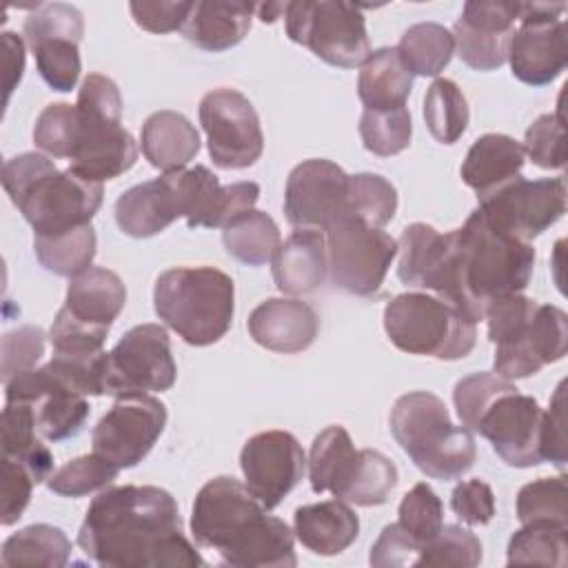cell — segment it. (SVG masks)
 <instances>
[{
    "label": "cell",
    "mask_w": 568,
    "mask_h": 568,
    "mask_svg": "<svg viewBox=\"0 0 568 568\" xmlns=\"http://www.w3.org/2000/svg\"><path fill=\"white\" fill-rule=\"evenodd\" d=\"M82 552L106 568L204 566L182 532L173 495L160 486L102 488L78 530Z\"/></svg>",
    "instance_id": "cell-1"
},
{
    "label": "cell",
    "mask_w": 568,
    "mask_h": 568,
    "mask_svg": "<svg viewBox=\"0 0 568 568\" xmlns=\"http://www.w3.org/2000/svg\"><path fill=\"white\" fill-rule=\"evenodd\" d=\"M532 268L530 242L497 231L475 209L459 229L446 233V255L433 293L477 324L490 302L521 293Z\"/></svg>",
    "instance_id": "cell-2"
},
{
    "label": "cell",
    "mask_w": 568,
    "mask_h": 568,
    "mask_svg": "<svg viewBox=\"0 0 568 568\" xmlns=\"http://www.w3.org/2000/svg\"><path fill=\"white\" fill-rule=\"evenodd\" d=\"M191 532L197 546L237 568H293V532L286 521L266 515L246 484L220 475L209 479L193 501Z\"/></svg>",
    "instance_id": "cell-3"
},
{
    "label": "cell",
    "mask_w": 568,
    "mask_h": 568,
    "mask_svg": "<svg viewBox=\"0 0 568 568\" xmlns=\"http://www.w3.org/2000/svg\"><path fill=\"white\" fill-rule=\"evenodd\" d=\"M453 402L462 424L479 433L515 468L541 464V417L537 399L495 373H473L455 384Z\"/></svg>",
    "instance_id": "cell-4"
},
{
    "label": "cell",
    "mask_w": 568,
    "mask_h": 568,
    "mask_svg": "<svg viewBox=\"0 0 568 568\" xmlns=\"http://www.w3.org/2000/svg\"><path fill=\"white\" fill-rule=\"evenodd\" d=\"M2 189L36 235H58L89 224L102 204V184L71 169L58 171L42 153H20L2 166Z\"/></svg>",
    "instance_id": "cell-5"
},
{
    "label": "cell",
    "mask_w": 568,
    "mask_h": 568,
    "mask_svg": "<svg viewBox=\"0 0 568 568\" xmlns=\"http://www.w3.org/2000/svg\"><path fill=\"white\" fill-rule=\"evenodd\" d=\"M158 317L191 346L220 342L233 322L235 284L213 266H178L153 286Z\"/></svg>",
    "instance_id": "cell-6"
},
{
    "label": "cell",
    "mask_w": 568,
    "mask_h": 568,
    "mask_svg": "<svg viewBox=\"0 0 568 568\" xmlns=\"http://www.w3.org/2000/svg\"><path fill=\"white\" fill-rule=\"evenodd\" d=\"M388 424L402 450L430 479H457L475 464L473 433L455 426L446 404L428 390L397 397Z\"/></svg>",
    "instance_id": "cell-7"
},
{
    "label": "cell",
    "mask_w": 568,
    "mask_h": 568,
    "mask_svg": "<svg viewBox=\"0 0 568 568\" xmlns=\"http://www.w3.org/2000/svg\"><path fill=\"white\" fill-rule=\"evenodd\" d=\"M75 109L80 133L69 169L98 184L126 173L138 160V144L122 126L118 84L102 73H89L78 89Z\"/></svg>",
    "instance_id": "cell-8"
},
{
    "label": "cell",
    "mask_w": 568,
    "mask_h": 568,
    "mask_svg": "<svg viewBox=\"0 0 568 568\" xmlns=\"http://www.w3.org/2000/svg\"><path fill=\"white\" fill-rule=\"evenodd\" d=\"M388 339L408 355L462 359L477 342V326L448 302L428 293L395 295L384 308Z\"/></svg>",
    "instance_id": "cell-9"
},
{
    "label": "cell",
    "mask_w": 568,
    "mask_h": 568,
    "mask_svg": "<svg viewBox=\"0 0 568 568\" xmlns=\"http://www.w3.org/2000/svg\"><path fill=\"white\" fill-rule=\"evenodd\" d=\"M291 42L311 49L320 60L342 69L362 67L371 55L366 18L353 2L293 0L284 9Z\"/></svg>",
    "instance_id": "cell-10"
},
{
    "label": "cell",
    "mask_w": 568,
    "mask_h": 568,
    "mask_svg": "<svg viewBox=\"0 0 568 568\" xmlns=\"http://www.w3.org/2000/svg\"><path fill=\"white\" fill-rule=\"evenodd\" d=\"M324 231L331 284L357 297L379 293L397 255V240L348 211L335 217Z\"/></svg>",
    "instance_id": "cell-11"
},
{
    "label": "cell",
    "mask_w": 568,
    "mask_h": 568,
    "mask_svg": "<svg viewBox=\"0 0 568 568\" xmlns=\"http://www.w3.org/2000/svg\"><path fill=\"white\" fill-rule=\"evenodd\" d=\"M564 2H517L519 27L510 36L513 75L530 87L552 82L568 64Z\"/></svg>",
    "instance_id": "cell-12"
},
{
    "label": "cell",
    "mask_w": 568,
    "mask_h": 568,
    "mask_svg": "<svg viewBox=\"0 0 568 568\" xmlns=\"http://www.w3.org/2000/svg\"><path fill=\"white\" fill-rule=\"evenodd\" d=\"M178 366L171 355L169 333L160 324L129 328L106 357L104 390L113 397L169 390Z\"/></svg>",
    "instance_id": "cell-13"
},
{
    "label": "cell",
    "mask_w": 568,
    "mask_h": 568,
    "mask_svg": "<svg viewBox=\"0 0 568 568\" xmlns=\"http://www.w3.org/2000/svg\"><path fill=\"white\" fill-rule=\"evenodd\" d=\"M24 38L36 55V67L42 80L60 93L75 89L82 62L80 40L84 36V18L73 4L47 2L24 20Z\"/></svg>",
    "instance_id": "cell-14"
},
{
    "label": "cell",
    "mask_w": 568,
    "mask_h": 568,
    "mask_svg": "<svg viewBox=\"0 0 568 568\" xmlns=\"http://www.w3.org/2000/svg\"><path fill=\"white\" fill-rule=\"evenodd\" d=\"M200 124L209 153L220 169H246L264 151L260 118L251 100L235 89H213L200 102Z\"/></svg>",
    "instance_id": "cell-15"
},
{
    "label": "cell",
    "mask_w": 568,
    "mask_h": 568,
    "mask_svg": "<svg viewBox=\"0 0 568 568\" xmlns=\"http://www.w3.org/2000/svg\"><path fill=\"white\" fill-rule=\"evenodd\" d=\"M477 209L497 231L530 242L566 213V182L561 175L541 180L519 175L479 197Z\"/></svg>",
    "instance_id": "cell-16"
},
{
    "label": "cell",
    "mask_w": 568,
    "mask_h": 568,
    "mask_svg": "<svg viewBox=\"0 0 568 568\" xmlns=\"http://www.w3.org/2000/svg\"><path fill=\"white\" fill-rule=\"evenodd\" d=\"M164 426L166 406L158 397L149 393L118 397L91 433L93 453H100L120 470L133 468L151 453Z\"/></svg>",
    "instance_id": "cell-17"
},
{
    "label": "cell",
    "mask_w": 568,
    "mask_h": 568,
    "mask_svg": "<svg viewBox=\"0 0 568 568\" xmlns=\"http://www.w3.org/2000/svg\"><path fill=\"white\" fill-rule=\"evenodd\" d=\"M240 468L251 495L266 510H273L304 477L306 457L291 433L264 430L242 446Z\"/></svg>",
    "instance_id": "cell-18"
},
{
    "label": "cell",
    "mask_w": 568,
    "mask_h": 568,
    "mask_svg": "<svg viewBox=\"0 0 568 568\" xmlns=\"http://www.w3.org/2000/svg\"><path fill=\"white\" fill-rule=\"evenodd\" d=\"M348 178L342 166L324 158L300 162L284 189L286 220L295 229L324 231L348 211Z\"/></svg>",
    "instance_id": "cell-19"
},
{
    "label": "cell",
    "mask_w": 568,
    "mask_h": 568,
    "mask_svg": "<svg viewBox=\"0 0 568 568\" xmlns=\"http://www.w3.org/2000/svg\"><path fill=\"white\" fill-rule=\"evenodd\" d=\"M7 402H27L33 406L38 433L49 442L75 437L87 417L89 402L58 384L47 366L29 368L4 382Z\"/></svg>",
    "instance_id": "cell-20"
},
{
    "label": "cell",
    "mask_w": 568,
    "mask_h": 568,
    "mask_svg": "<svg viewBox=\"0 0 568 568\" xmlns=\"http://www.w3.org/2000/svg\"><path fill=\"white\" fill-rule=\"evenodd\" d=\"M515 20L517 2H466L450 31L459 60L475 71L499 69L508 60Z\"/></svg>",
    "instance_id": "cell-21"
},
{
    "label": "cell",
    "mask_w": 568,
    "mask_h": 568,
    "mask_svg": "<svg viewBox=\"0 0 568 568\" xmlns=\"http://www.w3.org/2000/svg\"><path fill=\"white\" fill-rule=\"evenodd\" d=\"M537 306V300L521 293L488 304L484 320L488 322V337L495 344V375L504 379H521L541 371V364L528 348V326Z\"/></svg>",
    "instance_id": "cell-22"
},
{
    "label": "cell",
    "mask_w": 568,
    "mask_h": 568,
    "mask_svg": "<svg viewBox=\"0 0 568 568\" xmlns=\"http://www.w3.org/2000/svg\"><path fill=\"white\" fill-rule=\"evenodd\" d=\"M248 335L255 344L273 353H302L320 331L315 308L295 297H271L257 304L246 322Z\"/></svg>",
    "instance_id": "cell-23"
},
{
    "label": "cell",
    "mask_w": 568,
    "mask_h": 568,
    "mask_svg": "<svg viewBox=\"0 0 568 568\" xmlns=\"http://www.w3.org/2000/svg\"><path fill=\"white\" fill-rule=\"evenodd\" d=\"M178 217H184V211L175 173L135 184L115 202V222L131 237L158 235Z\"/></svg>",
    "instance_id": "cell-24"
},
{
    "label": "cell",
    "mask_w": 568,
    "mask_h": 568,
    "mask_svg": "<svg viewBox=\"0 0 568 568\" xmlns=\"http://www.w3.org/2000/svg\"><path fill=\"white\" fill-rule=\"evenodd\" d=\"M273 280L284 295L317 291L328 275L326 237L317 229L293 231L273 255Z\"/></svg>",
    "instance_id": "cell-25"
},
{
    "label": "cell",
    "mask_w": 568,
    "mask_h": 568,
    "mask_svg": "<svg viewBox=\"0 0 568 568\" xmlns=\"http://www.w3.org/2000/svg\"><path fill=\"white\" fill-rule=\"evenodd\" d=\"M257 4L240 0H195L180 33L204 51H226L244 40Z\"/></svg>",
    "instance_id": "cell-26"
},
{
    "label": "cell",
    "mask_w": 568,
    "mask_h": 568,
    "mask_svg": "<svg viewBox=\"0 0 568 568\" xmlns=\"http://www.w3.org/2000/svg\"><path fill=\"white\" fill-rule=\"evenodd\" d=\"M524 160V146L515 138L484 133L470 144L462 162V180L477 193V197H484L519 178Z\"/></svg>",
    "instance_id": "cell-27"
},
{
    "label": "cell",
    "mask_w": 568,
    "mask_h": 568,
    "mask_svg": "<svg viewBox=\"0 0 568 568\" xmlns=\"http://www.w3.org/2000/svg\"><path fill=\"white\" fill-rule=\"evenodd\" d=\"M293 532L311 552L333 557L357 539L359 519L346 501L328 499L300 506L293 515Z\"/></svg>",
    "instance_id": "cell-28"
},
{
    "label": "cell",
    "mask_w": 568,
    "mask_h": 568,
    "mask_svg": "<svg viewBox=\"0 0 568 568\" xmlns=\"http://www.w3.org/2000/svg\"><path fill=\"white\" fill-rule=\"evenodd\" d=\"M124 304L126 288L120 275L102 266H89L71 277L62 308L82 324L109 331Z\"/></svg>",
    "instance_id": "cell-29"
},
{
    "label": "cell",
    "mask_w": 568,
    "mask_h": 568,
    "mask_svg": "<svg viewBox=\"0 0 568 568\" xmlns=\"http://www.w3.org/2000/svg\"><path fill=\"white\" fill-rule=\"evenodd\" d=\"M142 153L162 173L182 171L200 151V133L191 120L178 111H155L140 133Z\"/></svg>",
    "instance_id": "cell-30"
},
{
    "label": "cell",
    "mask_w": 568,
    "mask_h": 568,
    "mask_svg": "<svg viewBox=\"0 0 568 568\" xmlns=\"http://www.w3.org/2000/svg\"><path fill=\"white\" fill-rule=\"evenodd\" d=\"M413 89V73L402 62L395 47L371 51L357 78V95L366 111H384L406 106Z\"/></svg>",
    "instance_id": "cell-31"
},
{
    "label": "cell",
    "mask_w": 568,
    "mask_h": 568,
    "mask_svg": "<svg viewBox=\"0 0 568 568\" xmlns=\"http://www.w3.org/2000/svg\"><path fill=\"white\" fill-rule=\"evenodd\" d=\"M2 455L24 464L36 484L47 481L53 473V457L40 442L33 406L27 402H7L0 417Z\"/></svg>",
    "instance_id": "cell-32"
},
{
    "label": "cell",
    "mask_w": 568,
    "mask_h": 568,
    "mask_svg": "<svg viewBox=\"0 0 568 568\" xmlns=\"http://www.w3.org/2000/svg\"><path fill=\"white\" fill-rule=\"evenodd\" d=\"M397 253V277L408 286L433 291L444 264L446 233H439L430 224L413 222L402 231Z\"/></svg>",
    "instance_id": "cell-33"
},
{
    "label": "cell",
    "mask_w": 568,
    "mask_h": 568,
    "mask_svg": "<svg viewBox=\"0 0 568 568\" xmlns=\"http://www.w3.org/2000/svg\"><path fill=\"white\" fill-rule=\"evenodd\" d=\"M71 557L69 537L51 524H31L4 539L0 559L9 568L47 566L62 568Z\"/></svg>",
    "instance_id": "cell-34"
},
{
    "label": "cell",
    "mask_w": 568,
    "mask_h": 568,
    "mask_svg": "<svg viewBox=\"0 0 568 568\" xmlns=\"http://www.w3.org/2000/svg\"><path fill=\"white\" fill-rule=\"evenodd\" d=\"M224 248L246 266H262L273 260L282 244L275 220L264 211H246L231 220L222 231Z\"/></svg>",
    "instance_id": "cell-35"
},
{
    "label": "cell",
    "mask_w": 568,
    "mask_h": 568,
    "mask_svg": "<svg viewBox=\"0 0 568 568\" xmlns=\"http://www.w3.org/2000/svg\"><path fill=\"white\" fill-rule=\"evenodd\" d=\"M357 450L344 426L324 428L311 444L308 453V479L313 493H337L346 481Z\"/></svg>",
    "instance_id": "cell-36"
},
{
    "label": "cell",
    "mask_w": 568,
    "mask_h": 568,
    "mask_svg": "<svg viewBox=\"0 0 568 568\" xmlns=\"http://www.w3.org/2000/svg\"><path fill=\"white\" fill-rule=\"evenodd\" d=\"M397 486V466L373 448L357 450V459L346 481L335 493L337 499L355 506H382Z\"/></svg>",
    "instance_id": "cell-37"
},
{
    "label": "cell",
    "mask_w": 568,
    "mask_h": 568,
    "mask_svg": "<svg viewBox=\"0 0 568 568\" xmlns=\"http://www.w3.org/2000/svg\"><path fill=\"white\" fill-rule=\"evenodd\" d=\"M95 231L89 224L58 235H36L33 251L42 268L62 277H75L87 271L95 257Z\"/></svg>",
    "instance_id": "cell-38"
},
{
    "label": "cell",
    "mask_w": 568,
    "mask_h": 568,
    "mask_svg": "<svg viewBox=\"0 0 568 568\" xmlns=\"http://www.w3.org/2000/svg\"><path fill=\"white\" fill-rule=\"evenodd\" d=\"M395 49L413 75L433 78L448 67L455 53V40L453 33L437 22H417L402 33Z\"/></svg>",
    "instance_id": "cell-39"
},
{
    "label": "cell",
    "mask_w": 568,
    "mask_h": 568,
    "mask_svg": "<svg viewBox=\"0 0 568 568\" xmlns=\"http://www.w3.org/2000/svg\"><path fill=\"white\" fill-rule=\"evenodd\" d=\"M470 120L468 102L462 89L448 80L437 78L424 95V122L430 135L442 144H455Z\"/></svg>",
    "instance_id": "cell-40"
},
{
    "label": "cell",
    "mask_w": 568,
    "mask_h": 568,
    "mask_svg": "<svg viewBox=\"0 0 568 568\" xmlns=\"http://www.w3.org/2000/svg\"><path fill=\"white\" fill-rule=\"evenodd\" d=\"M566 526L524 524L508 541V564L566 566Z\"/></svg>",
    "instance_id": "cell-41"
},
{
    "label": "cell",
    "mask_w": 568,
    "mask_h": 568,
    "mask_svg": "<svg viewBox=\"0 0 568 568\" xmlns=\"http://www.w3.org/2000/svg\"><path fill=\"white\" fill-rule=\"evenodd\" d=\"M118 473L120 468L113 462H109L100 453H91L75 457L53 470L47 479V486L60 497H84L89 493L106 488L118 477Z\"/></svg>",
    "instance_id": "cell-42"
},
{
    "label": "cell",
    "mask_w": 568,
    "mask_h": 568,
    "mask_svg": "<svg viewBox=\"0 0 568 568\" xmlns=\"http://www.w3.org/2000/svg\"><path fill=\"white\" fill-rule=\"evenodd\" d=\"M515 508L521 524L568 526L566 477H539L521 486Z\"/></svg>",
    "instance_id": "cell-43"
},
{
    "label": "cell",
    "mask_w": 568,
    "mask_h": 568,
    "mask_svg": "<svg viewBox=\"0 0 568 568\" xmlns=\"http://www.w3.org/2000/svg\"><path fill=\"white\" fill-rule=\"evenodd\" d=\"M413 120L406 106L384 109V111H366L359 118V138L366 151L390 158L402 153L410 144Z\"/></svg>",
    "instance_id": "cell-44"
},
{
    "label": "cell",
    "mask_w": 568,
    "mask_h": 568,
    "mask_svg": "<svg viewBox=\"0 0 568 568\" xmlns=\"http://www.w3.org/2000/svg\"><path fill=\"white\" fill-rule=\"evenodd\" d=\"M397 211V191L379 173H355L348 178V213L371 226H386Z\"/></svg>",
    "instance_id": "cell-45"
},
{
    "label": "cell",
    "mask_w": 568,
    "mask_h": 568,
    "mask_svg": "<svg viewBox=\"0 0 568 568\" xmlns=\"http://www.w3.org/2000/svg\"><path fill=\"white\" fill-rule=\"evenodd\" d=\"M397 524L419 546H428L444 526V506L435 490L419 481L399 501Z\"/></svg>",
    "instance_id": "cell-46"
},
{
    "label": "cell",
    "mask_w": 568,
    "mask_h": 568,
    "mask_svg": "<svg viewBox=\"0 0 568 568\" xmlns=\"http://www.w3.org/2000/svg\"><path fill=\"white\" fill-rule=\"evenodd\" d=\"M80 133L75 104L53 102L47 104L33 126V144L51 158H69L75 151Z\"/></svg>",
    "instance_id": "cell-47"
},
{
    "label": "cell",
    "mask_w": 568,
    "mask_h": 568,
    "mask_svg": "<svg viewBox=\"0 0 568 568\" xmlns=\"http://www.w3.org/2000/svg\"><path fill=\"white\" fill-rule=\"evenodd\" d=\"M481 561V541L462 526H442L437 537L422 548L415 566H462L473 568Z\"/></svg>",
    "instance_id": "cell-48"
},
{
    "label": "cell",
    "mask_w": 568,
    "mask_h": 568,
    "mask_svg": "<svg viewBox=\"0 0 568 568\" xmlns=\"http://www.w3.org/2000/svg\"><path fill=\"white\" fill-rule=\"evenodd\" d=\"M568 346V317L552 304H539L528 326V348L546 366L559 362Z\"/></svg>",
    "instance_id": "cell-49"
},
{
    "label": "cell",
    "mask_w": 568,
    "mask_h": 568,
    "mask_svg": "<svg viewBox=\"0 0 568 568\" xmlns=\"http://www.w3.org/2000/svg\"><path fill=\"white\" fill-rule=\"evenodd\" d=\"M524 155H528L541 169L566 166V126L561 109L557 113L539 115L524 138Z\"/></svg>",
    "instance_id": "cell-50"
},
{
    "label": "cell",
    "mask_w": 568,
    "mask_h": 568,
    "mask_svg": "<svg viewBox=\"0 0 568 568\" xmlns=\"http://www.w3.org/2000/svg\"><path fill=\"white\" fill-rule=\"evenodd\" d=\"M106 333H109L106 328H95V326L82 324L73 315H69L67 308H60L51 324L49 339L53 344V353L95 355V353H102Z\"/></svg>",
    "instance_id": "cell-51"
},
{
    "label": "cell",
    "mask_w": 568,
    "mask_h": 568,
    "mask_svg": "<svg viewBox=\"0 0 568 568\" xmlns=\"http://www.w3.org/2000/svg\"><path fill=\"white\" fill-rule=\"evenodd\" d=\"M44 331L40 326H20L16 331L4 333L2 337V382L13 375L36 368L40 357L44 355Z\"/></svg>",
    "instance_id": "cell-52"
},
{
    "label": "cell",
    "mask_w": 568,
    "mask_h": 568,
    "mask_svg": "<svg viewBox=\"0 0 568 568\" xmlns=\"http://www.w3.org/2000/svg\"><path fill=\"white\" fill-rule=\"evenodd\" d=\"M36 486L33 475L29 468L7 455H2V484H0V497H2V513L0 521L2 526L16 524L24 508L31 501V490Z\"/></svg>",
    "instance_id": "cell-53"
},
{
    "label": "cell",
    "mask_w": 568,
    "mask_h": 568,
    "mask_svg": "<svg viewBox=\"0 0 568 568\" xmlns=\"http://www.w3.org/2000/svg\"><path fill=\"white\" fill-rule=\"evenodd\" d=\"M450 510L468 526H484L495 515L493 488L481 479L459 481L450 493Z\"/></svg>",
    "instance_id": "cell-54"
},
{
    "label": "cell",
    "mask_w": 568,
    "mask_h": 568,
    "mask_svg": "<svg viewBox=\"0 0 568 568\" xmlns=\"http://www.w3.org/2000/svg\"><path fill=\"white\" fill-rule=\"evenodd\" d=\"M193 2H171V0H142L131 2V16L138 27H142L149 33H171L180 31L191 13Z\"/></svg>",
    "instance_id": "cell-55"
},
{
    "label": "cell",
    "mask_w": 568,
    "mask_h": 568,
    "mask_svg": "<svg viewBox=\"0 0 568 568\" xmlns=\"http://www.w3.org/2000/svg\"><path fill=\"white\" fill-rule=\"evenodd\" d=\"M564 390H566V382H561L552 397H550V406L541 417V459L555 464L559 470L566 468L568 462V453H566V419H564Z\"/></svg>",
    "instance_id": "cell-56"
},
{
    "label": "cell",
    "mask_w": 568,
    "mask_h": 568,
    "mask_svg": "<svg viewBox=\"0 0 568 568\" xmlns=\"http://www.w3.org/2000/svg\"><path fill=\"white\" fill-rule=\"evenodd\" d=\"M422 548L402 530V526L388 524L379 532L377 541L371 548L368 561L377 568H395V566H415Z\"/></svg>",
    "instance_id": "cell-57"
},
{
    "label": "cell",
    "mask_w": 568,
    "mask_h": 568,
    "mask_svg": "<svg viewBox=\"0 0 568 568\" xmlns=\"http://www.w3.org/2000/svg\"><path fill=\"white\" fill-rule=\"evenodd\" d=\"M260 197V184L257 182H235V184H226L220 189L213 215H211V224L209 229H217V226H226L231 220H235L237 215L251 211L255 206Z\"/></svg>",
    "instance_id": "cell-58"
},
{
    "label": "cell",
    "mask_w": 568,
    "mask_h": 568,
    "mask_svg": "<svg viewBox=\"0 0 568 568\" xmlns=\"http://www.w3.org/2000/svg\"><path fill=\"white\" fill-rule=\"evenodd\" d=\"M2 49H4V102H9L11 91L22 80L24 73V42L13 31L2 33Z\"/></svg>",
    "instance_id": "cell-59"
},
{
    "label": "cell",
    "mask_w": 568,
    "mask_h": 568,
    "mask_svg": "<svg viewBox=\"0 0 568 568\" xmlns=\"http://www.w3.org/2000/svg\"><path fill=\"white\" fill-rule=\"evenodd\" d=\"M284 9H286V2H262L257 4V16L262 22H275L277 18H284Z\"/></svg>",
    "instance_id": "cell-60"
}]
</instances>
